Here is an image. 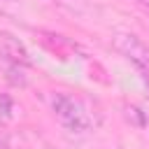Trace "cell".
<instances>
[{
  "mask_svg": "<svg viewBox=\"0 0 149 149\" xmlns=\"http://www.w3.org/2000/svg\"><path fill=\"white\" fill-rule=\"evenodd\" d=\"M16 116V102L12 100L9 93L0 91V123H9Z\"/></svg>",
  "mask_w": 149,
  "mask_h": 149,
  "instance_id": "277c9868",
  "label": "cell"
},
{
  "mask_svg": "<svg viewBox=\"0 0 149 149\" xmlns=\"http://www.w3.org/2000/svg\"><path fill=\"white\" fill-rule=\"evenodd\" d=\"M0 54L5 58H9L12 63H19V65H28L30 63V54H28L26 44L16 35H12L7 30H0Z\"/></svg>",
  "mask_w": 149,
  "mask_h": 149,
  "instance_id": "3957f363",
  "label": "cell"
},
{
  "mask_svg": "<svg viewBox=\"0 0 149 149\" xmlns=\"http://www.w3.org/2000/svg\"><path fill=\"white\" fill-rule=\"evenodd\" d=\"M51 102V109L56 114V119L72 133H86L91 126H93V119L88 114V109L84 107V102L70 93H63V91H56L51 93L49 98Z\"/></svg>",
  "mask_w": 149,
  "mask_h": 149,
  "instance_id": "6da1fadb",
  "label": "cell"
},
{
  "mask_svg": "<svg viewBox=\"0 0 149 149\" xmlns=\"http://www.w3.org/2000/svg\"><path fill=\"white\" fill-rule=\"evenodd\" d=\"M133 2L140 5V7H147V9H149V0H133Z\"/></svg>",
  "mask_w": 149,
  "mask_h": 149,
  "instance_id": "8992f818",
  "label": "cell"
},
{
  "mask_svg": "<svg viewBox=\"0 0 149 149\" xmlns=\"http://www.w3.org/2000/svg\"><path fill=\"white\" fill-rule=\"evenodd\" d=\"M0 2H19V0H0Z\"/></svg>",
  "mask_w": 149,
  "mask_h": 149,
  "instance_id": "ba28073f",
  "label": "cell"
},
{
  "mask_svg": "<svg viewBox=\"0 0 149 149\" xmlns=\"http://www.w3.org/2000/svg\"><path fill=\"white\" fill-rule=\"evenodd\" d=\"M112 47L126 56L130 63H135L140 70H149V44L137 37L135 33H128V30H121V33H114L112 35Z\"/></svg>",
  "mask_w": 149,
  "mask_h": 149,
  "instance_id": "7a4b0ae2",
  "label": "cell"
},
{
  "mask_svg": "<svg viewBox=\"0 0 149 149\" xmlns=\"http://www.w3.org/2000/svg\"><path fill=\"white\" fill-rule=\"evenodd\" d=\"M7 79H9V84H14V86H26V84H28V77H26V72H23V65H19V63H12V65L7 68Z\"/></svg>",
  "mask_w": 149,
  "mask_h": 149,
  "instance_id": "5b68a950",
  "label": "cell"
},
{
  "mask_svg": "<svg viewBox=\"0 0 149 149\" xmlns=\"http://www.w3.org/2000/svg\"><path fill=\"white\" fill-rule=\"evenodd\" d=\"M0 149H5V140L2 137H0Z\"/></svg>",
  "mask_w": 149,
  "mask_h": 149,
  "instance_id": "52a82bcc",
  "label": "cell"
}]
</instances>
